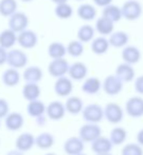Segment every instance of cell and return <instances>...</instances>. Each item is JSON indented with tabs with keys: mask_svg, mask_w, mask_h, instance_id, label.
<instances>
[{
	"mask_svg": "<svg viewBox=\"0 0 143 155\" xmlns=\"http://www.w3.org/2000/svg\"><path fill=\"white\" fill-rule=\"evenodd\" d=\"M82 116L86 123L99 124L104 118V109L98 104H87L83 109Z\"/></svg>",
	"mask_w": 143,
	"mask_h": 155,
	"instance_id": "cell-1",
	"label": "cell"
},
{
	"mask_svg": "<svg viewBox=\"0 0 143 155\" xmlns=\"http://www.w3.org/2000/svg\"><path fill=\"white\" fill-rule=\"evenodd\" d=\"M122 15L126 20L134 21L142 15V5L137 0H127L122 5Z\"/></svg>",
	"mask_w": 143,
	"mask_h": 155,
	"instance_id": "cell-2",
	"label": "cell"
},
{
	"mask_svg": "<svg viewBox=\"0 0 143 155\" xmlns=\"http://www.w3.org/2000/svg\"><path fill=\"white\" fill-rule=\"evenodd\" d=\"M102 135V129L98 124L87 123L83 124L78 131V136L84 143H92Z\"/></svg>",
	"mask_w": 143,
	"mask_h": 155,
	"instance_id": "cell-3",
	"label": "cell"
},
{
	"mask_svg": "<svg viewBox=\"0 0 143 155\" xmlns=\"http://www.w3.org/2000/svg\"><path fill=\"white\" fill-rule=\"evenodd\" d=\"M124 117L123 109L116 102H109L104 108V118L111 124H120Z\"/></svg>",
	"mask_w": 143,
	"mask_h": 155,
	"instance_id": "cell-4",
	"label": "cell"
},
{
	"mask_svg": "<svg viewBox=\"0 0 143 155\" xmlns=\"http://www.w3.org/2000/svg\"><path fill=\"white\" fill-rule=\"evenodd\" d=\"M29 61L28 55L23 51V50L13 49L8 52V60L6 63L10 65V68L14 69H23L27 65Z\"/></svg>",
	"mask_w": 143,
	"mask_h": 155,
	"instance_id": "cell-5",
	"label": "cell"
},
{
	"mask_svg": "<svg viewBox=\"0 0 143 155\" xmlns=\"http://www.w3.org/2000/svg\"><path fill=\"white\" fill-rule=\"evenodd\" d=\"M125 112L131 118H140L143 116V98L133 96L125 104Z\"/></svg>",
	"mask_w": 143,
	"mask_h": 155,
	"instance_id": "cell-6",
	"label": "cell"
},
{
	"mask_svg": "<svg viewBox=\"0 0 143 155\" xmlns=\"http://www.w3.org/2000/svg\"><path fill=\"white\" fill-rule=\"evenodd\" d=\"M123 84L124 82L116 74L108 75L103 81V91L109 96H116L123 90Z\"/></svg>",
	"mask_w": 143,
	"mask_h": 155,
	"instance_id": "cell-7",
	"label": "cell"
},
{
	"mask_svg": "<svg viewBox=\"0 0 143 155\" xmlns=\"http://www.w3.org/2000/svg\"><path fill=\"white\" fill-rule=\"evenodd\" d=\"M9 28L16 33L25 31L29 25V17L23 12H16L9 17Z\"/></svg>",
	"mask_w": 143,
	"mask_h": 155,
	"instance_id": "cell-8",
	"label": "cell"
},
{
	"mask_svg": "<svg viewBox=\"0 0 143 155\" xmlns=\"http://www.w3.org/2000/svg\"><path fill=\"white\" fill-rule=\"evenodd\" d=\"M69 63L65 58H57V59H52L51 62L48 65V72L52 77H61L68 74L69 72Z\"/></svg>",
	"mask_w": 143,
	"mask_h": 155,
	"instance_id": "cell-9",
	"label": "cell"
},
{
	"mask_svg": "<svg viewBox=\"0 0 143 155\" xmlns=\"http://www.w3.org/2000/svg\"><path fill=\"white\" fill-rule=\"evenodd\" d=\"M17 42L21 48L30 50L36 47L37 42H38V37H37V34L34 31L26 29L25 31L18 33Z\"/></svg>",
	"mask_w": 143,
	"mask_h": 155,
	"instance_id": "cell-10",
	"label": "cell"
},
{
	"mask_svg": "<svg viewBox=\"0 0 143 155\" xmlns=\"http://www.w3.org/2000/svg\"><path fill=\"white\" fill-rule=\"evenodd\" d=\"M73 90V84L71 78H68L66 76L56 78V81L54 84V92L59 97H68L72 93Z\"/></svg>",
	"mask_w": 143,
	"mask_h": 155,
	"instance_id": "cell-11",
	"label": "cell"
},
{
	"mask_svg": "<svg viewBox=\"0 0 143 155\" xmlns=\"http://www.w3.org/2000/svg\"><path fill=\"white\" fill-rule=\"evenodd\" d=\"M66 112V107L63 102L58 101V100H54L51 101L47 106V110H46V114H47L48 118L51 120H61L64 118Z\"/></svg>",
	"mask_w": 143,
	"mask_h": 155,
	"instance_id": "cell-12",
	"label": "cell"
},
{
	"mask_svg": "<svg viewBox=\"0 0 143 155\" xmlns=\"http://www.w3.org/2000/svg\"><path fill=\"white\" fill-rule=\"evenodd\" d=\"M84 141L80 136H71L64 143V151L67 155H78L84 151Z\"/></svg>",
	"mask_w": 143,
	"mask_h": 155,
	"instance_id": "cell-13",
	"label": "cell"
},
{
	"mask_svg": "<svg viewBox=\"0 0 143 155\" xmlns=\"http://www.w3.org/2000/svg\"><path fill=\"white\" fill-rule=\"evenodd\" d=\"M113 147V143H111L110 138L106 136H102V135L91 143V150L96 154L110 153Z\"/></svg>",
	"mask_w": 143,
	"mask_h": 155,
	"instance_id": "cell-14",
	"label": "cell"
},
{
	"mask_svg": "<svg viewBox=\"0 0 143 155\" xmlns=\"http://www.w3.org/2000/svg\"><path fill=\"white\" fill-rule=\"evenodd\" d=\"M35 146V136L32 133H21L15 141V148L21 152H27Z\"/></svg>",
	"mask_w": 143,
	"mask_h": 155,
	"instance_id": "cell-15",
	"label": "cell"
},
{
	"mask_svg": "<svg viewBox=\"0 0 143 155\" xmlns=\"http://www.w3.org/2000/svg\"><path fill=\"white\" fill-rule=\"evenodd\" d=\"M116 75L122 80L123 82H131L135 79L136 73L133 68V64L127 62H123L119 64L116 69Z\"/></svg>",
	"mask_w": 143,
	"mask_h": 155,
	"instance_id": "cell-16",
	"label": "cell"
},
{
	"mask_svg": "<svg viewBox=\"0 0 143 155\" xmlns=\"http://www.w3.org/2000/svg\"><path fill=\"white\" fill-rule=\"evenodd\" d=\"M25 124V118L23 116L18 112H11L6 115L4 124L6 129L10 131H18L23 128Z\"/></svg>",
	"mask_w": 143,
	"mask_h": 155,
	"instance_id": "cell-17",
	"label": "cell"
},
{
	"mask_svg": "<svg viewBox=\"0 0 143 155\" xmlns=\"http://www.w3.org/2000/svg\"><path fill=\"white\" fill-rule=\"evenodd\" d=\"M68 74L72 80H76V81L84 80L88 74V68L84 62H74L70 65Z\"/></svg>",
	"mask_w": 143,
	"mask_h": 155,
	"instance_id": "cell-18",
	"label": "cell"
},
{
	"mask_svg": "<svg viewBox=\"0 0 143 155\" xmlns=\"http://www.w3.org/2000/svg\"><path fill=\"white\" fill-rule=\"evenodd\" d=\"M121 56H122V59L124 62H127L129 64H135L141 59V52L135 45H126L123 49Z\"/></svg>",
	"mask_w": 143,
	"mask_h": 155,
	"instance_id": "cell-19",
	"label": "cell"
},
{
	"mask_svg": "<svg viewBox=\"0 0 143 155\" xmlns=\"http://www.w3.org/2000/svg\"><path fill=\"white\" fill-rule=\"evenodd\" d=\"M103 88V84L98 77H88L85 78L82 84V91L88 95L98 94Z\"/></svg>",
	"mask_w": 143,
	"mask_h": 155,
	"instance_id": "cell-20",
	"label": "cell"
},
{
	"mask_svg": "<svg viewBox=\"0 0 143 155\" xmlns=\"http://www.w3.org/2000/svg\"><path fill=\"white\" fill-rule=\"evenodd\" d=\"M17 35L16 32L11 30L10 28L6 30H3L0 33V45L4 49H12L17 42Z\"/></svg>",
	"mask_w": 143,
	"mask_h": 155,
	"instance_id": "cell-21",
	"label": "cell"
},
{
	"mask_svg": "<svg viewBox=\"0 0 143 155\" xmlns=\"http://www.w3.org/2000/svg\"><path fill=\"white\" fill-rule=\"evenodd\" d=\"M114 30V22L110 19L102 16L96 21V31L102 36L110 35Z\"/></svg>",
	"mask_w": 143,
	"mask_h": 155,
	"instance_id": "cell-22",
	"label": "cell"
},
{
	"mask_svg": "<svg viewBox=\"0 0 143 155\" xmlns=\"http://www.w3.org/2000/svg\"><path fill=\"white\" fill-rule=\"evenodd\" d=\"M46 110H47V106L44 104L41 100L35 99L32 101H29L27 107V112L33 118H37L39 116L46 115Z\"/></svg>",
	"mask_w": 143,
	"mask_h": 155,
	"instance_id": "cell-23",
	"label": "cell"
},
{
	"mask_svg": "<svg viewBox=\"0 0 143 155\" xmlns=\"http://www.w3.org/2000/svg\"><path fill=\"white\" fill-rule=\"evenodd\" d=\"M40 93V87L36 82H26V84L23 88V96L28 101L38 99Z\"/></svg>",
	"mask_w": 143,
	"mask_h": 155,
	"instance_id": "cell-24",
	"label": "cell"
},
{
	"mask_svg": "<svg viewBox=\"0 0 143 155\" xmlns=\"http://www.w3.org/2000/svg\"><path fill=\"white\" fill-rule=\"evenodd\" d=\"M23 77L26 82H36L38 84L43 78V70L37 65H31L25 69Z\"/></svg>",
	"mask_w": 143,
	"mask_h": 155,
	"instance_id": "cell-25",
	"label": "cell"
},
{
	"mask_svg": "<svg viewBox=\"0 0 143 155\" xmlns=\"http://www.w3.org/2000/svg\"><path fill=\"white\" fill-rule=\"evenodd\" d=\"M110 43L107 38H105V36H100L93 38V40L91 41V51L96 55H103L108 51Z\"/></svg>",
	"mask_w": 143,
	"mask_h": 155,
	"instance_id": "cell-26",
	"label": "cell"
},
{
	"mask_svg": "<svg viewBox=\"0 0 143 155\" xmlns=\"http://www.w3.org/2000/svg\"><path fill=\"white\" fill-rule=\"evenodd\" d=\"M109 43L113 48H123L126 47L129 41V36L124 31H117L113 32L109 35Z\"/></svg>",
	"mask_w": 143,
	"mask_h": 155,
	"instance_id": "cell-27",
	"label": "cell"
},
{
	"mask_svg": "<svg viewBox=\"0 0 143 155\" xmlns=\"http://www.w3.org/2000/svg\"><path fill=\"white\" fill-rule=\"evenodd\" d=\"M65 107L68 113L72 115H78L82 113L83 109H84V104H83V100L78 96H70L66 100Z\"/></svg>",
	"mask_w": 143,
	"mask_h": 155,
	"instance_id": "cell-28",
	"label": "cell"
},
{
	"mask_svg": "<svg viewBox=\"0 0 143 155\" xmlns=\"http://www.w3.org/2000/svg\"><path fill=\"white\" fill-rule=\"evenodd\" d=\"M55 138L52 134L48 132H43L35 137V146L41 150L50 149L54 146Z\"/></svg>",
	"mask_w": 143,
	"mask_h": 155,
	"instance_id": "cell-29",
	"label": "cell"
},
{
	"mask_svg": "<svg viewBox=\"0 0 143 155\" xmlns=\"http://www.w3.org/2000/svg\"><path fill=\"white\" fill-rule=\"evenodd\" d=\"M19 81H20V74L17 69L10 68L2 74V82L6 87H15L19 84Z\"/></svg>",
	"mask_w": 143,
	"mask_h": 155,
	"instance_id": "cell-30",
	"label": "cell"
},
{
	"mask_svg": "<svg viewBox=\"0 0 143 155\" xmlns=\"http://www.w3.org/2000/svg\"><path fill=\"white\" fill-rule=\"evenodd\" d=\"M96 8L90 3H83L78 6V15L82 20L85 21H91L96 17Z\"/></svg>",
	"mask_w": 143,
	"mask_h": 155,
	"instance_id": "cell-31",
	"label": "cell"
},
{
	"mask_svg": "<svg viewBox=\"0 0 143 155\" xmlns=\"http://www.w3.org/2000/svg\"><path fill=\"white\" fill-rule=\"evenodd\" d=\"M102 16L106 17V18L110 19L111 21H113L114 23L121 20V18L123 17L122 15V8H119L116 4H109V5L103 8Z\"/></svg>",
	"mask_w": 143,
	"mask_h": 155,
	"instance_id": "cell-32",
	"label": "cell"
},
{
	"mask_svg": "<svg viewBox=\"0 0 143 155\" xmlns=\"http://www.w3.org/2000/svg\"><path fill=\"white\" fill-rule=\"evenodd\" d=\"M67 54V47L63 45L61 42H52L48 47V55L52 59H57V58H64Z\"/></svg>",
	"mask_w": 143,
	"mask_h": 155,
	"instance_id": "cell-33",
	"label": "cell"
},
{
	"mask_svg": "<svg viewBox=\"0 0 143 155\" xmlns=\"http://www.w3.org/2000/svg\"><path fill=\"white\" fill-rule=\"evenodd\" d=\"M94 33H96V30H94L93 27H91L90 25H84L78 30L76 37L83 43L90 42V41L93 40Z\"/></svg>",
	"mask_w": 143,
	"mask_h": 155,
	"instance_id": "cell-34",
	"label": "cell"
},
{
	"mask_svg": "<svg viewBox=\"0 0 143 155\" xmlns=\"http://www.w3.org/2000/svg\"><path fill=\"white\" fill-rule=\"evenodd\" d=\"M16 0H0V15L3 17H10L17 12Z\"/></svg>",
	"mask_w": 143,
	"mask_h": 155,
	"instance_id": "cell-35",
	"label": "cell"
},
{
	"mask_svg": "<svg viewBox=\"0 0 143 155\" xmlns=\"http://www.w3.org/2000/svg\"><path fill=\"white\" fill-rule=\"evenodd\" d=\"M109 138H110L111 143H113V146L122 145L127 138V132L122 127H116L110 131Z\"/></svg>",
	"mask_w": 143,
	"mask_h": 155,
	"instance_id": "cell-36",
	"label": "cell"
},
{
	"mask_svg": "<svg viewBox=\"0 0 143 155\" xmlns=\"http://www.w3.org/2000/svg\"><path fill=\"white\" fill-rule=\"evenodd\" d=\"M54 12L56 17H58L59 19H69L73 15V8L68 2H65V3L56 4Z\"/></svg>",
	"mask_w": 143,
	"mask_h": 155,
	"instance_id": "cell-37",
	"label": "cell"
},
{
	"mask_svg": "<svg viewBox=\"0 0 143 155\" xmlns=\"http://www.w3.org/2000/svg\"><path fill=\"white\" fill-rule=\"evenodd\" d=\"M67 53L72 57H80L84 53V45L78 39L72 40L67 45Z\"/></svg>",
	"mask_w": 143,
	"mask_h": 155,
	"instance_id": "cell-38",
	"label": "cell"
},
{
	"mask_svg": "<svg viewBox=\"0 0 143 155\" xmlns=\"http://www.w3.org/2000/svg\"><path fill=\"white\" fill-rule=\"evenodd\" d=\"M121 155H143L142 146L139 143H131L124 146L121 151Z\"/></svg>",
	"mask_w": 143,
	"mask_h": 155,
	"instance_id": "cell-39",
	"label": "cell"
},
{
	"mask_svg": "<svg viewBox=\"0 0 143 155\" xmlns=\"http://www.w3.org/2000/svg\"><path fill=\"white\" fill-rule=\"evenodd\" d=\"M9 113H10V104L8 100L0 98V118H5Z\"/></svg>",
	"mask_w": 143,
	"mask_h": 155,
	"instance_id": "cell-40",
	"label": "cell"
},
{
	"mask_svg": "<svg viewBox=\"0 0 143 155\" xmlns=\"http://www.w3.org/2000/svg\"><path fill=\"white\" fill-rule=\"evenodd\" d=\"M135 91L140 95H143V75L138 76L135 79Z\"/></svg>",
	"mask_w": 143,
	"mask_h": 155,
	"instance_id": "cell-41",
	"label": "cell"
},
{
	"mask_svg": "<svg viewBox=\"0 0 143 155\" xmlns=\"http://www.w3.org/2000/svg\"><path fill=\"white\" fill-rule=\"evenodd\" d=\"M6 60H8V51L0 45V65L6 63Z\"/></svg>",
	"mask_w": 143,
	"mask_h": 155,
	"instance_id": "cell-42",
	"label": "cell"
},
{
	"mask_svg": "<svg viewBox=\"0 0 143 155\" xmlns=\"http://www.w3.org/2000/svg\"><path fill=\"white\" fill-rule=\"evenodd\" d=\"M93 2L96 4L98 6H101V8H105V6L111 4L113 0H93Z\"/></svg>",
	"mask_w": 143,
	"mask_h": 155,
	"instance_id": "cell-43",
	"label": "cell"
},
{
	"mask_svg": "<svg viewBox=\"0 0 143 155\" xmlns=\"http://www.w3.org/2000/svg\"><path fill=\"white\" fill-rule=\"evenodd\" d=\"M137 143H139V145L143 146V129H141V130L139 131V132L137 133Z\"/></svg>",
	"mask_w": 143,
	"mask_h": 155,
	"instance_id": "cell-44",
	"label": "cell"
},
{
	"mask_svg": "<svg viewBox=\"0 0 143 155\" xmlns=\"http://www.w3.org/2000/svg\"><path fill=\"white\" fill-rule=\"evenodd\" d=\"M6 155H23V152L15 149V150H11V151H9L8 153H6Z\"/></svg>",
	"mask_w": 143,
	"mask_h": 155,
	"instance_id": "cell-45",
	"label": "cell"
},
{
	"mask_svg": "<svg viewBox=\"0 0 143 155\" xmlns=\"http://www.w3.org/2000/svg\"><path fill=\"white\" fill-rule=\"evenodd\" d=\"M52 2L56 4H59V3H65V2H68V0H52Z\"/></svg>",
	"mask_w": 143,
	"mask_h": 155,
	"instance_id": "cell-46",
	"label": "cell"
},
{
	"mask_svg": "<svg viewBox=\"0 0 143 155\" xmlns=\"http://www.w3.org/2000/svg\"><path fill=\"white\" fill-rule=\"evenodd\" d=\"M20 1H23V2H31V1H33V0H20Z\"/></svg>",
	"mask_w": 143,
	"mask_h": 155,
	"instance_id": "cell-47",
	"label": "cell"
},
{
	"mask_svg": "<svg viewBox=\"0 0 143 155\" xmlns=\"http://www.w3.org/2000/svg\"><path fill=\"white\" fill-rule=\"evenodd\" d=\"M96 155H113V154H110V153H104V154H96Z\"/></svg>",
	"mask_w": 143,
	"mask_h": 155,
	"instance_id": "cell-48",
	"label": "cell"
},
{
	"mask_svg": "<svg viewBox=\"0 0 143 155\" xmlns=\"http://www.w3.org/2000/svg\"><path fill=\"white\" fill-rule=\"evenodd\" d=\"M45 155H56L55 153H47V154H45Z\"/></svg>",
	"mask_w": 143,
	"mask_h": 155,
	"instance_id": "cell-49",
	"label": "cell"
},
{
	"mask_svg": "<svg viewBox=\"0 0 143 155\" xmlns=\"http://www.w3.org/2000/svg\"><path fill=\"white\" fill-rule=\"evenodd\" d=\"M78 155H86V154H83V153H80V154H78Z\"/></svg>",
	"mask_w": 143,
	"mask_h": 155,
	"instance_id": "cell-50",
	"label": "cell"
},
{
	"mask_svg": "<svg viewBox=\"0 0 143 155\" xmlns=\"http://www.w3.org/2000/svg\"><path fill=\"white\" fill-rule=\"evenodd\" d=\"M78 1H83V0H78Z\"/></svg>",
	"mask_w": 143,
	"mask_h": 155,
	"instance_id": "cell-51",
	"label": "cell"
},
{
	"mask_svg": "<svg viewBox=\"0 0 143 155\" xmlns=\"http://www.w3.org/2000/svg\"><path fill=\"white\" fill-rule=\"evenodd\" d=\"M0 119H1V118H0Z\"/></svg>",
	"mask_w": 143,
	"mask_h": 155,
	"instance_id": "cell-52",
	"label": "cell"
}]
</instances>
